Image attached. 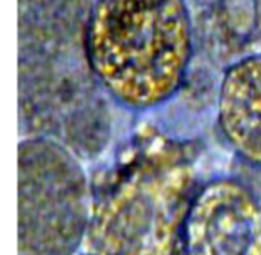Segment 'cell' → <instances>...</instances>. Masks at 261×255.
<instances>
[{
  "label": "cell",
  "mask_w": 261,
  "mask_h": 255,
  "mask_svg": "<svg viewBox=\"0 0 261 255\" xmlns=\"http://www.w3.org/2000/svg\"><path fill=\"white\" fill-rule=\"evenodd\" d=\"M194 50L187 0H93L84 55L93 78L119 106L144 112L182 87Z\"/></svg>",
  "instance_id": "cell-1"
},
{
  "label": "cell",
  "mask_w": 261,
  "mask_h": 255,
  "mask_svg": "<svg viewBox=\"0 0 261 255\" xmlns=\"http://www.w3.org/2000/svg\"><path fill=\"white\" fill-rule=\"evenodd\" d=\"M196 173L184 144L138 142L93 199L86 255H187L185 222Z\"/></svg>",
  "instance_id": "cell-2"
},
{
  "label": "cell",
  "mask_w": 261,
  "mask_h": 255,
  "mask_svg": "<svg viewBox=\"0 0 261 255\" xmlns=\"http://www.w3.org/2000/svg\"><path fill=\"white\" fill-rule=\"evenodd\" d=\"M93 190L78 156L34 135L17 148V255H76L93 213Z\"/></svg>",
  "instance_id": "cell-3"
},
{
  "label": "cell",
  "mask_w": 261,
  "mask_h": 255,
  "mask_svg": "<svg viewBox=\"0 0 261 255\" xmlns=\"http://www.w3.org/2000/svg\"><path fill=\"white\" fill-rule=\"evenodd\" d=\"M187 255H261V203L236 177L197 188L185 222Z\"/></svg>",
  "instance_id": "cell-4"
},
{
  "label": "cell",
  "mask_w": 261,
  "mask_h": 255,
  "mask_svg": "<svg viewBox=\"0 0 261 255\" xmlns=\"http://www.w3.org/2000/svg\"><path fill=\"white\" fill-rule=\"evenodd\" d=\"M217 121L236 155L246 165L261 168V52L239 58L225 70Z\"/></svg>",
  "instance_id": "cell-5"
},
{
  "label": "cell",
  "mask_w": 261,
  "mask_h": 255,
  "mask_svg": "<svg viewBox=\"0 0 261 255\" xmlns=\"http://www.w3.org/2000/svg\"><path fill=\"white\" fill-rule=\"evenodd\" d=\"M254 14H255V29L261 41V0H254Z\"/></svg>",
  "instance_id": "cell-6"
},
{
  "label": "cell",
  "mask_w": 261,
  "mask_h": 255,
  "mask_svg": "<svg viewBox=\"0 0 261 255\" xmlns=\"http://www.w3.org/2000/svg\"><path fill=\"white\" fill-rule=\"evenodd\" d=\"M76 255H86V254H84V252H83V254H76Z\"/></svg>",
  "instance_id": "cell-7"
}]
</instances>
